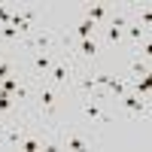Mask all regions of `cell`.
<instances>
[{
    "label": "cell",
    "mask_w": 152,
    "mask_h": 152,
    "mask_svg": "<svg viewBox=\"0 0 152 152\" xmlns=\"http://www.w3.org/2000/svg\"><path fill=\"white\" fill-rule=\"evenodd\" d=\"M122 104H125L128 113H134V116H140L146 110V100H140V94H122Z\"/></svg>",
    "instance_id": "1"
},
{
    "label": "cell",
    "mask_w": 152,
    "mask_h": 152,
    "mask_svg": "<svg viewBox=\"0 0 152 152\" xmlns=\"http://www.w3.org/2000/svg\"><path fill=\"white\" fill-rule=\"evenodd\" d=\"M85 116H88V119H94V122H110V119H107V113L100 110V97H91V100L85 104Z\"/></svg>",
    "instance_id": "2"
},
{
    "label": "cell",
    "mask_w": 152,
    "mask_h": 152,
    "mask_svg": "<svg viewBox=\"0 0 152 152\" xmlns=\"http://www.w3.org/2000/svg\"><path fill=\"white\" fill-rule=\"evenodd\" d=\"M49 76L58 82V85H64V82H70V64H52V70H49Z\"/></svg>",
    "instance_id": "3"
},
{
    "label": "cell",
    "mask_w": 152,
    "mask_h": 152,
    "mask_svg": "<svg viewBox=\"0 0 152 152\" xmlns=\"http://www.w3.org/2000/svg\"><path fill=\"white\" fill-rule=\"evenodd\" d=\"M52 64H55V61H52L49 52H37V55H34V70H37V73H49Z\"/></svg>",
    "instance_id": "4"
},
{
    "label": "cell",
    "mask_w": 152,
    "mask_h": 152,
    "mask_svg": "<svg viewBox=\"0 0 152 152\" xmlns=\"http://www.w3.org/2000/svg\"><path fill=\"white\" fill-rule=\"evenodd\" d=\"M31 46L40 49V52H49V46H52V34H49V31H37L34 40H31Z\"/></svg>",
    "instance_id": "5"
},
{
    "label": "cell",
    "mask_w": 152,
    "mask_h": 152,
    "mask_svg": "<svg viewBox=\"0 0 152 152\" xmlns=\"http://www.w3.org/2000/svg\"><path fill=\"white\" fill-rule=\"evenodd\" d=\"M85 18L97 24V21H104V18H110V9H107L104 3H97V6H91V9H88V15H85Z\"/></svg>",
    "instance_id": "6"
},
{
    "label": "cell",
    "mask_w": 152,
    "mask_h": 152,
    "mask_svg": "<svg viewBox=\"0 0 152 152\" xmlns=\"http://www.w3.org/2000/svg\"><path fill=\"white\" fill-rule=\"evenodd\" d=\"M107 88H110V94H116V97H122V94H128V82L125 79H107Z\"/></svg>",
    "instance_id": "7"
},
{
    "label": "cell",
    "mask_w": 152,
    "mask_h": 152,
    "mask_svg": "<svg viewBox=\"0 0 152 152\" xmlns=\"http://www.w3.org/2000/svg\"><path fill=\"white\" fill-rule=\"evenodd\" d=\"M94 28H97L94 21H88V18H82L79 24H76V37H79V40H88V37L94 34Z\"/></svg>",
    "instance_id": "8"
},
{
    "label": "cell",
    "mask_w": 152,
    "mask_h": 152,
    "mask_svg": "<svg viewBox=\"0 0 152 152\" xmlns=\"http://www.w3.org/2000/svg\"><path fill=\"white\" fill-rule=\"evenodd\" d=\"M79 52L85 58H94L97 55V43H94V37H88V40H79Z\"/></svg>",
    "instance_id": "9"
},
{
    "label": "cell",
    "mask_w": 152,
    "mask_h": 152,
    "mask_svg": "<svg viewBox=\"0 0 152 152\" xmlns=\"http://www.w3.org/2000/svg\"><path fill=\"white\" fill-rule=\"evenodd\" d=\"M40 104H43L46 110H52V107L58 104V94L52 91V88H43V91H40Z\"/></svg>",
    "instance_id": "10"
},
{
    "label": "cell",
    "mask_w": 152,
    "mask_h": 152,
    "mask_svg": "<svg viewBox=\"0 0 152 152\" xmlns=\"http://www.w3.org/2000/svg\"><path fill=\"white\" fill-rule=\"evenodd\" d=\"M143 34H146V28H140V24H134V28H128V37H131V43H134V46H140Z\"/></svg>",
    "instance_id": "11"
},
{
    "label": "cell",
    "mask_w": 152,
    "mask_h": 152,
    "mask_svg": "<svg viewBox=\"0 0 152 152\" xmlns=\"http://www.w3.org/2000/svg\"><path fill=\"white\" fill-rule=\"evenodd\" d=\"M24 152H34V149H43V143L40 140H37V137H28V140H24V137H21V143H18Z\"/></svg>",
    "instance_id": "12"
},
{
    "label": "cell",
    "mask_w": 152,
    "mask_h": 152,
    "mask_svg": "<svg viewBox=\"0 0 152 152\" xmlns=\"http://www.w3.org/2000/svg\"><path fill=\"white\" fill-rule=\"evenodd\" d=\"M67 149H73V152H79V149H88V143L82 140V137H67V143H64Z\"/></svg>",
    "instance_id": "13"
},
{
    "label": "cell",
    "mask_w": 152,
    "mask_h": 152,
    "mask_svg": "<svg viewBox=\"0 0 152 152\" xmlns=\"http://www.w3.org/2000/svg\"><path fill=\"white\" fill-rule=\"evenodd\" d=\"M134 88H137V94L146 97V94H149V76H140V79L134 82Z\"/></svg>",
    "instance_id": "14"
},
{
    "label": "cell",
    "mask_w": 152,
    "mask_h": 152,
    "mask_svg": "<svg viewBox=\"0 0 152 152\" xmlns=\"http://www.w3.org/2000/svg\"><path fill=\"white\" fill-rule=\"evenodd\" d=\"M0 37H3V40H18V31L12 28V24H3V28H0Z\"/></svg>",
    "instance_id": "15"
},
{
    "label": "cell",
    "mask_w": 152,
    "mask_h": 152,
    "mask_svg": "<svg viewBox=\"0 0 152 152\" xmlns=\"http://www.w3.org/2000/svg\"><path fill=\"white\" fill-rule=\"evenodd\" d=\"M9 110H12V94L0 91V113H9Z\"/></svg>",
    "instance_id": "16"
},
{
    "label": "cell",
    "mask_w": 152,
    "mask_h": 152,
    "mask_svg": "<svg viewBox=\"0 0 152 152\" xmlns=\"http://www.w3.org/2000/svg\"><path fill=\"white\" fill-rule=\"evenodd\" d=\"M146 73H149L146 64H140V61H134V64H131V76H137V79H140V76H146Z\"/></svg>",
    "instance_id": "17"
},
{
    "label": "cell",
    "mask_w": 152,
    "mask_h": 152,
    "mask_svg": "<svg viewBox=\"0 0 152 152\" xmlns=\"http://www.w3.org/2000/svg\"><path fill=\"white\" fill-rule=\"evenodd\" d=\"M107 40H110V43H119V40H122V31H119V28H107Z\"/></svg>",
    "instance_id": "18"
},
{
    "label": "cell",
    "mask_w": 152,
    "mask_h": 152,
    "mask_svg": "<svg viewBox=\"0 0 152 152\" xmlns=\"http://www.w3.org/2000/svg\"><path fill=\"white\" fill-rule=\"evenodd\" d=\"M6 143H12V146L21 143V131H9V134H6Z\"/></svg>",
    "instance_id": "19"
},
{
    "label": "cell",
    "mask_w": 152,
    "mask_h": 152,
    "mask_svg": "<svg viewBox=\"0 0 152 152\" xmlns=\"http://www.w3.org/2000/svg\"><path fill=\"white\" fill-rule=\"evenodd\" d=\"M9 73H12V67H9V64H3V61H0V79H3V76H9Z\"/></svg>",
    "instance_id": "20"
},
{
    "label": "cell",
    "mask_w": 152,
    "mask_h": 152,
    "mask_svg": "<svg viewBox=\"0 0 152 152\" xmlns=\"http://www.w3.org/2000/svg\"><path fill=\"white\" fill-rule=\"evenodd\" d=\"M152 21V12H149V6H143V24H149Z\"/></svg>",
    "instance_id": "21"
}]
</instances>
